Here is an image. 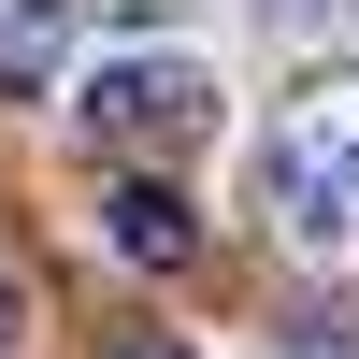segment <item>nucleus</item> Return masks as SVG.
Returning a JSON list of instances; mask_svg holds the SVG:
<instances>
[{"instance_id": "nucleus-3", "label": "nucleus", "mask_w": 359, "mask_h": 359, "mask_svg": "<svg viewBox=\"0 0 359 359\" xmlns=\"http://www.w3.org/2000/svg\"><path fill=\"white\" fill-rule=\"evenodd\" d=\"M101 245L130 259V273H187V259H201V216H187L172 172H130V187H101Z\"/></svg>"}, {"instance_id": "nucleus-8", "label": "nucleus", "mask_w": 359, "mask_h": 359, "mask_svg": "<svg viewBox=\"0 0 359 359\" xmlns=\"http://www.w3.org/2000/svg\"><path fill=\"white\" fill-rule=\"evenodd\" d=\"M15 331H29V302H15V273H0V359H15Z\"/></svg>"}, {"instance_id": "nucleus-4", "label": "nucleus", "mask_w": 359, "mask_h": 359, "mask_svg": "<svg viewBox=\"0 0 359 359\" xmlns=\"http://www.w3.org/2000/svg\"><path fill=\"white\" fill-rule=\"evenodd\" d=\"M259 158L359 172V57H331V72H302V86H287V115H273V144H259Z\"/></svg>"}, {"instance_id": "nucleus-2", "label": "nucleus", "mask_w": 359, "mask_h": 359, "mask_svg": "<svg viewBox=\"0 0 359 359\" xmlns=\"http://www.w3.org/2000/svg\"><path fill=\"white\" fill-rule=\"evenodd\" d=\"M259 216L302 273H359V172H316V158H259Z\"/></svg>"}, {"instance_id": "nucleus-9", "label": "nucleus", "mask_w": 359, "mask_h": 359, "mask_svg": "<svg viewBox=\"0 0 359 359\" xmlns=\"http://www.w3.org/2000/svg\"><path fill=\"white\" fill-rule=\"evenodd\" d=\"M144 15H172V0H144Z\"/></svg>"}, {"instance_id": "nucleus-7", "label": "nucleus", "mask_w": 359, "mask_h": 359, "mask_svg": "<svg viewBox=\"0 0 359 359\" xmlns=\"http://www.w3.org/2000/svg\"><path fill=\"white\" fill-rule=\"evenodd\" d=\"M101 359H201L187 331H101Z\"/></svg>"}, {"instance_id": "nucleus-6", "label": "nucleus", "mask_w": 359, "mask_h": 359, "mask_svg": "<svg viewBox=\"0 0 359 359\" xmlns=\"http://www.w3.org/2000/svg\"><path fill=\"white\" fill-rule=\"evenodd\" d=\"M287 359H359V316H287Z\"/></svg>"}, {"instance_id": "nucleus-1", "label": "nucleus", "mask_w": 359, "mask_h": 359, "mask_svg": "<svg viewBox=\"0 0 359 359\" xmlns=\"http://www.w3.org/2000/svg\"><path fill=\"white\" fill-rule=\"evenodd\" d=\"M72 115H86V144L172 172V158L216 144V72H201L187 43H115V57H86V72H72Z\"/></svg>"}, {"instance_id": "nucleus-5", "label": "nucleus", "mask_w": 359, "mask_h": 359, "mask_svg": "<svg viewBox=\"0 0 359 359\" xmlns=\"http://www.w3.org/2000/svg\"><path fill=\"white\" fill-rule=\"evenodd\" d=\"M72 43H86V0H0V86L15 101L72 86Z\"/></svg>"}, {"instance_id": "nucleus-10", "label": "nucleus", "mask_w": 359, "mask_h": 359, "mask_svg": "<svg viewBox=\"0 0 359 359\" xmlns=\"http://www.w3.org/2000/svg\"><path fill=\"white\" fill-rule=\"evenodd\" d=\"M345 15H359V0H345Z\"/></svg>"}]
</instances>
